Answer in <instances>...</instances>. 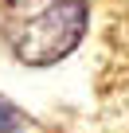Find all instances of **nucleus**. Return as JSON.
I'll return each instance as SVG.
<instances>
[{"label":"nucleus","mask_w":129,"mask_h":133,"mask_svg":"<svg viewBox=\"0 0 129 133\" xmlns=\"http://www.w3.org/2000/svg\"><path fill=\"white\" fill-rule=\"evenodd\" d=\"M90 24V0H4L0 35L12 59L28 66H51L67 59Z\"/></svg>","instance_id":"1"},{"label":"nucleus","mask_w":129,"mask_h":133,"mask_svg":"<svg viewBox=\"0 0 129 133\" xmlns=\"http://www.w3.org/2000/svg\"><path fill=\"white\" fill-rule=\"evenodd\" d=\"M20 129H28V114L16 102L0 98V133H20Z\"/></svg>","instance_id":"2"}]
</instances>
